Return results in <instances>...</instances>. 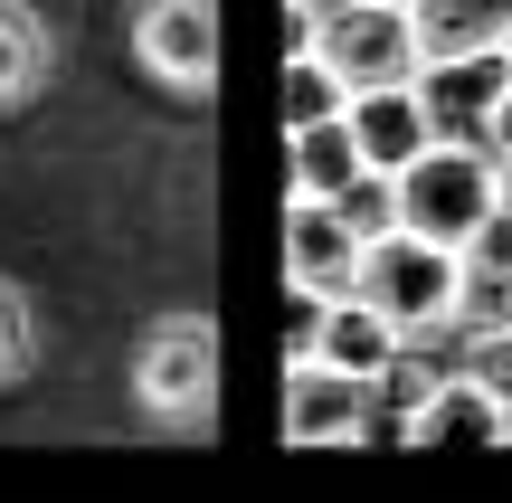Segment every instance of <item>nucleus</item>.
Returning <instances> with one entry per match:
<instances>
[{
    "mask_svg": "<svg viewBox=\"0 0 512 503\" xmlns=\"http://www.w3.org/2000/svg\"><path fill=\"white\" fill-rule=\"evenodd\" d=\"M351 295H370L408 342H437V333H456L465 257H456V247H437V238H418V228H380V238L361 247V276H351Z\"/></svg>",
    "mask_w": 512,
    "mask_h": 503,
    "instance_id": "nucleus-1",
    "label": "nucleus"
},
{
    "mask_svg": "<svg viewBox=\"0 0 512 503\" xmlns=\"http://www.w3.org/2000/svg\"><path fill=\"white\" fill-rule=\"evenodd\" d=\"M484 219H494V152L484 143H427L399 171V228H418L437 247H465Z\"/></svg>",
    "mask_w": 512,
    "mask_h": 503,
    "instance_id": "nucleus-2",
    "label": "nucleus"
},
{
    "mask_svg": "<svg viewBox=\"0 0 512 503\" xmlns=\"http://www.w3.org/2000/svg\"><path fill=\"white\" fill-rule=\"evenodd\" d=\"M133 399H143L152 428H209V399H219V333L200 314H171L143 333L133 352Z\"/></svg>",
    "mask_w": 512,
    "mask_h": 503,
    "instance_id": "nucleus-3",
    "label": "nucleus"
},
{
    "mask_svg": "<svg viewBox=\"0 0 512 503\" xmlns=\"http://www.w3.org/2000/svg\"><path fill=\"white\" fill-rule=\"evenodd\" d=\"M304 38L342 67V86H408V76L427 67L408 0H323Z\"/></svg>",
    "mask_w": 512,
    "mask_h": 503,
    "instance_id": "nucleus-4",
    "label": "nucleus"
},
{
    "mask_svg": "<svg viewBox=\"0 0 512 503\" xmlns=\"http://www.w3.org/2000/svg\"><path fill=\"white\" fill-rule=\"evenodd\" d=\"M512 86V57L503 48H465V57H427L418 67V105L437 124V143H484L494 152V105Z\"/></svg>",
    "mask_w": 512,
    "mask_h": 503,
    "instance_id": "nucleus-5",
    "label": "nucleus"
},
{
    "mask_svg": "<svg viewBox=\"0 0 512 503\" xmlns=\"http://www.w3.org/2000/svg\"><path fill=\"white\" fill-rule=\"evenodd\" d=\"M133 57L171 95H209V76H219V10L209 0H143L133 10Z\"/></svg>",
    "mask_w": 512,
    "mask_h": 503,
    "instance_id": "nucleus-6",
    "label": "nucleus"
},
{
    "mask_svg": "<svg viewBox=\"0 0 512 503\" xmlns=\"http://www.w3.org/2000/svg\"><path fill=\"white\" fill-rule=\"evenodd\" d=\"M285 437L294 447H361L370 437V380L332 371V361H285Z\"/></svg>",
    "mask_w": 512,
    "mask_h": 503,
    "instance_id": "nucleus-7",
    "label": "nucleus"
},
{
    "mask_svg": "<svg viewBox=\"0 0 512 503\" xmlns=\"http://www.w3.org/2000/svg\"><path fill=\"white\" fill-rule=\"evenodd\" d=\"M408 447H512V409L456 361V371H437L427 399L408 409Z\"/></svg>",
    "mask_w": 512,
    "mask_h": 503,
    "instance_id": "nucleus-8",
    "label": "nucleus"
},
{
    "mask_svg": "<svg viewBox=\"0 0 512 503\" xmlns=\"http://www.w3.org/2000/svg\"><path fill=\"white\" fill-rule=\"evenodd\" d=\"M361 228L342 219V200H285V285H313V295H351L361 276Z\"/></svg>",
    "mask_w": 512,
    "mask_h": 503,
    "instance_id": "nucleus-9",
    "label": "nucleus"
},
{
    "mask_svg": "<svg viewBox=\"0 0 512 503\" xmlns=\"http://www.w3.org/2000/svg\"><path fill=\"white\" fill-rule=\"evenodd\" d=\"M342 114H351V143H361L370 171H408L437 143V124H427V105H418V76H408V86H351Z\"/></svg>",
    "mask_w": 512,
    "mask_h": 503,
    "instance_id": "nucleus-10",
    "label": "nucleus"
},
{
    "mask_svg": "<svg viewBox=\"0 0 512 503\" xmlns=\"http://www.w3.org/2000/svg\"><path fill=\"white\" fill-rule=\"evenodd\" d=\"M361 143H351V114H323V124H285V200H342L361 181Z\"/></svg>",
    "mask_w": 512,
    "mask_h": 503,
    "instance_id": "nucleus-11",
    "label": "nucleus"
},
{
    "mask_svg": "<svg viewBox=\"0 0 512 503\" xmlns=\"http://www.w3.org/2000/svg\"><path fill=\"white\" fill-rule=\"evenodd\" d=\"M399 342H408V333H399L370 295H332V304H323V333H313L304 361H332V371H351V380H380L389 361H399Z\"/></svg>",
    "mask_w": 512,
    "mask_h": 503,
    "instance_id": "nucleus-12",
    "label": "nucleus"
},
{
    "mask_svg": "<svg viewBox=\"0 0 512 503\" xmlns=\"http://www.w3.org/2000/svg\"><path fill=\"white\" fill-rule=\"evenodd\" d=\"M408 19H418L427 57H465V48H503L512 0H408Z\"/></svg>",
    "mask_w": 512,
    "mask_h": 503,
    "instance_id": "nucleus-13",
    "label": "nucleus"
},
{
    "mask_svg": "<svg viewBox=\"0 0 512 503\" xmlns=\"http://www.w3.org/2000/svg\"><path fill=\"white\" fill-rule=\"evenodd\" d=\"M48 57L57 48H48V29H38V10L29 0H0V114L48 86Z\"/></svg>",
    "mask_w": 512,
    "mask_h": 503,
    "instance_id": "nucleus-14",
    "label": "nucleus"
},
{
    "mask_svg": "<svg viewBox=\"0 0 512 503\" xmlns=\"http://www.w3.org/2000/svg\"><path fill=\"white\" fill-rule=\"evenodd\" d=\"M342 105H351L342 67H332L313 38H294V57H285V124H323V114H342Z\"/></svg>",
    "mask_w": 512,
    "mask_h": 503,
    "instance_id": "nucleus-15",
    "label": "nucleus"
},
{
    "mask_svg": "<svg viewBox=\"0 0 512 503\" xmlns=\"http://www.w3.org/2000/svg\"><path fill=\"white\" fill-rule=\"evenodd\" d=\"M29 361H38V314H29V295L0 276V390H19Z\"/></svg>",
    "mask_w": 512,
    "mask_h": 503,
    "instance_id": "nucleus-16",
    "label": "nucleus"
},
{
    "mask_svg": "<svg viewBox=\"0 0 512 503\" xmlns=\"http://www.w3.org/2000/svg\"><path fill=\"white\" fill-rule=\"evenodd\" d=\"M465 371H475L484 380V390H494L503 399V409H512V323H475V333H465Z\"/></svg>",
    "mask_w": 512,
    "mask_h": 503,
    "instance_id": "nucleus-17",
    "label": "nucleus"
},
{
    "mask_svg": "<svg viewBox=\"0 0 512 503\" xmlns=\"http://www.w3.org/2000/svg\"><path fill=\"white\" fill-rule=\"evenodd\" d=\"M494 209L512 219V152H494Z\"/></svg>",
    "mask_w": 512,
    "mask_h": 503,
    "instance_id": "nucleus-18",
    "label": "nucleus"
},
{
    "mask_svg": "<svg viewBox=\"0 0 512 503\" xmlns=\"http://www.w3.org/2000/svg\"><path fill=\"white\" fill-rule=\"evenodd\" d=\"M494 152H512V86H503V105H494Z\"/></svg>",
    "mask_w": 512,
    "mask_h": 503,
    "instance_id": "nucleus-19",
    "label": "nucleus"
},
{
    "mask_svg": "<svg viewBox=\"0 0 512 503\" xmlns=\"http://www.w3.org/2000/svg\"><path fill=\"white\" fill-rule=\"evenodd\" d=\"M503 57H512V29H503Z\"/></svg>",
    "mask_w": 512,
    "mask_h": 503,
    "instance_id": "nucleus-20",
    "label": "nucleus"
}]
</instances>
